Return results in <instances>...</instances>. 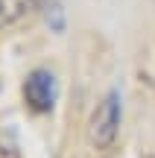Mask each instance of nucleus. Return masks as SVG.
<instances>
[{"instance_id":"obj_1","label":"nucleus","mask_w":155,"mask_h":158,"mask_svg":"<svg viewBox=\"0 0 155 158\" xmlns=\"http://www.w3.org/2000/svg\"><path fill=\"white\" fill-rule=\"evenodd\" d=\"M120 117H123V100H120V91L111 88L103 100L97 102L91 114V123H88V138L97 149H108L114 143L117 132H120Z\"/></svg>"},{"instance_id":"obj_2","label":"nucleus","mask_w":155,"mask_h":158,"mask_svg":"<svg viewBox=\"0 0 155 158\" xmlns=\"http://www.w3.org/2000/svg\"><path fill=\"white\" fill-rule=\"evenodd\" d=\"M59 97V82L47 68H35L23 79V100L29 102L32 111H50Z\"/></svg>"},{"instance_id":"obj_3","label":"nucleus","mask_w":155,"mask_h":158,"mask_svg":"<svg viewBox=\"0 0 155 158\" xmlns=\"http://www.w3.org/2000/svg\"><path fill=\"white\" fill-rule=\"evenodd\" d=\"M35 6H38V0H0V29H9Z\"/></svg>"},{"instance_id":"obj_4","label":"nucleus","mask_w":155,"mask_h":158,"mask_svg":"<svg viewBox=\"0 0 155 158\" xmlns=\"http://www.w3.org/2000/svg\"><path fill=\"white\" fill-rule=\"evenodd\" d=\"M149 158H152V155H149Z\"/></svg>"}]
</instances>
